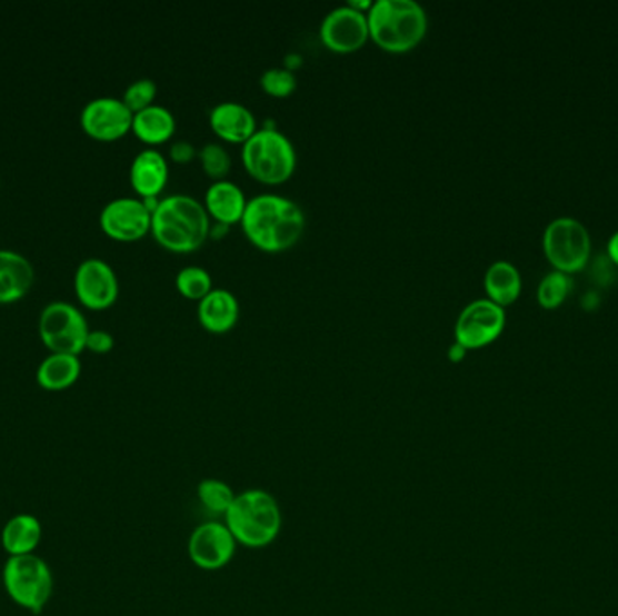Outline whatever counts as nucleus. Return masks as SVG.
<instances>
[{
  "label": "nucleus",
  "instance_id": "nucleus-12",
  "mask_svg": "<svg viewBox=\"0 0 618 616\" xmlns=\"http://www.w3.org/2000/svg\"><path fill=\"white\" fill-rule=\"evenodd\" d=\"M74 291L86 308H111L120 294L117 271L107 260L98 257L82 260L74 274Z\"/></svg>",
  "mask_w": 618,
  "mask_h": 616
},
{
  "label": "nucleus",
  "instance_id": "nucleus-16",
  "mask_svg": "<svg viewBox=\"0 0 618 616\" xmlns=\"http://www.w3.org/2000/svg\"><path fill=\"white\" fill-rule=\"evenodd\" d=\"M129 178L138 196L158 199L169 183V161L158 149H143L132 159Z\"/></svg>",
  "mask_w": 618,
  "mask_h": 616
},
{
  "label": "nucleus",
  "instance_id": "nucleus-18",
  "mask_svg": "<svg viewBox=\"0 0 618 616\" xmlns=\"http://www.w3.org/2000/svg\"><path fill=\"white\" fill-rule=\"evenodd\" d=\"M241 306L236 294L227 288H213L199 300L198 317L203 328L212 332H227L236 326Z\"/></svg>",
  "mask_w": 618,
  "mask_h": 616
},
{
  "label": "nucleus",
  "instance_id": "nucleus-14",
  "mask_svg": "<svg viewBox=\"0 0 618 616\" xmlns=\"http://www.w3.org/2000/svg\"><path fill=\"white\" fill-rule=\"evenodd\" d=\"M134 112L126 106L121 98L100 97L88 101L80 115V126L86 135L97 140H118L132 130Z\"/></svg>",
  "mask_w": 618,
  "mask_h": 616
},
{
  "label": "nucleus",
  "instance_id": "nucleus-8",
  "mask_svg": "<svg viewBox=\"0 0 618 616\" xmlns=\"http://www.w3.org/2000/svg\"><path fill=\"white\" fill-rule=\"evenodd\" d=\"M89 331L82 309L66 300L46 304L40 314V338L51 352L80 355L86 349Z\"/></svg>",
  "mask_w": 618,
  "mask_h": 616
},
{
  "label": "nucleus",
  "instance_id": "nucleus-28",
  "mask_svg": "<svg viewBox=\"0 0 618 616\" xmlns=\"http://www.w3.org/2000/svg\"><path fill=\"white\" fill-rule=\"evenodd\" d=\"M261 87L262 91L268 92L271 97H290L291 92L297 89V77L288 68L266 69L261 74Z\"/></svg>",
  "mask_w": 618,
  "mask_h": 616
},
{
  "label": "nucleus",
  "instance_id": "nucleus-9",
  "mask_svg": "<svg viewBox=\"0 0 618 616\" xmlns=\"http://www.w3.org/2000/svg\"><path fill=\"white\" fill-rule=\"evenodd\" d=\"M507 324L505 308L490 299H478L467 304L456 320V342L469 351L492 344Z\"/></svg>",
  "mask_w": 618,
  "mask_h": 616
},
{
  "label": "nucleus",
  "instance_id": "nucleus-6",
  "mask_svg": "<svg viewBox=\"0 0 618 616\" xmlns=\"http://www.w3.org/2000/svg\"><path fill=\"white\" fill-rule=\"evenodd\" d=\"M2 580L11 600L34 615L48 606L53 595V574L34 554L16 555L6 560Z\"/></svg>",
  "mask_w": 618,
  "mask_h": 616
},
{
  "label": "nucleus",
  "instance_id": "nucleus-26",
  "mask_svg": "<svg viewBox=\"0 0 618 616\" xmlns=\"http://www.w3.org/2000/svg\"><path fill=\"white\" fill-rule=\"evenodd\" d=\"M571 291L570 275L551 271L541 280L537 288V300L545 309H556L562 306Z\"/></svg>",
  "mask_w": 618,
  "mask_h": 616
},
{
  "label": "nucleus",
  "instance_id": "nucleus-11",
  "mask_svg": "<svg viewBox=\"0 0 618 616\" xmlns=\"http://www.w3.org/2000/svg\"><path fill=\"white\" fill-rule=\"evenodd\" d=\"M187 548L190 560L199 569L218 572L232 563L237 540L225 523L208 520L192 531Z\"/></svg>",
  "mask_w": 618,
  "mask_h": 616
},
{
  "label": "nucleus",
  "instance_id": "nucleus-19",
  "mask_svg": "<svg viewBox=\"0 0 618 616\" xmlns=\"http://www.w3.org/2000/svg\"><path fill=\"white\" fill-rule=\"evenodd\" d=\"M247 196L239 185L230 179H219L208 187L205 193V207L208 213L221 222V225H233L241 222L245 210H247Z\"/></svg>",
  "mask_w": 618,
  "mask_h": 616
},
{
  "label": "nucleus",
  "instance_id": "nucleus-4",
  "mask_svg": "<svg viewBox=\"0 0 618 616\" xmlns=\"http://www.w3.org/2000/svg\"><path fill=\"white\" fill-rule=\"evenodd\" d=\"M225 525L232 531L237 545L266 548L279 537L282 511L270 491L251 488L237 494L230 510L225 514Z\"/></svg>",
  "mask_w": 618,
  "mask_h": 616
},
{
  "label": "nucleus",
  "instance_id": "nucleus-17",
  "mask_svg": "<svg viewBox=\"0 0 618 616\" xmlns=\"http://www.w3.org/2000/svg\"><path fill=\"white\" fill-rule=\"evenodd\" d=\"M34 270L31 260L19 251L0 248V304L16 302L30 294Z\"/></svg>",
  "mask_w": 618,
  "mask_h": 616
},
{
  "label": "nucleus",
  "instance_id": "nucleus-24",
  "mask_svg": "<svg viewBox=\"0 0 618 616\" xmlns=\"http://www.w3.org/2000/svg\"><path fill=\"white\" fill-rule=\"evenodd\" d=\"M236 491L232 490L230 485L221 481V479H203L198 485V499L208 511H212L216 516H225L233 499H236Z\"/></svg>",
  "mask_w": 618,
  "mask_h": 616
},
{
  "label": "nucleus",
  "instance_id": "nucleus-22",
  "mask_svg": "<svg viewBox=\"0 0 618 616\" xmlns=\"http://www.w3.org/2000/svg\"><path fill=\"white\" fill-rule=\"evenodd\" d=\"M82 372V364L78 355L68 352H51L40 361L37 369V381L46 390H63L73 386Z\"/></svg>",
  "mask_w": 618,
  "mask_h": 616
},
{
  "label": "nucleus",
  "instance_id": "nucleus-3",
  "mask_svg": "<svg viewBox=\"0 0 618 616\" xmlns=\"http://www.w3.org/2000/svg\"><path fill=\"white\" fill-rule=\"evenodd\" d=\"M368 22L369 34L378 48L406 53L426 39L429 14L416 0H375Z\"/></svg>",
  "mask_w": 618,
  "mask_h": 616
},
{
  "label": "nucleus",
  "instance_id": "nucleus-27",
  "mask_svg": "<svg viewBox=\"0 0 618 616\" xmlns=\"http://www.w3.org/2000/svg\"><path fill=\"white\" fill-rule=\"evenodd\" d=\"M198 156L207 176L216 179V181L227 179L228 172L232 169V156L221 143H216V141L205 143L199 149Z\"/></svg>",
  "mask_w": 618,
  "mask_h": 616
},
{
  "label": "nucleus",
  "instance_id": "nucleus-1",
  "mask_svg": "<svg viewBox=\"0 0 618 616\" xmlns=\"http://www.w3.org/2000/svg\"><path fill=\"white\" fill-rule=\"evenodd\" d=\"M241 227L257 248L277 254L290 250L306 228L305 210L280 193H257L248 199Z\"/></svg>",
  "mask_w": 618,
  "mask_h": 616
},
{
  "label": "nucleus",
  "instance_id": "nucleus-2",
  "mask_svg": "<svg viewBox=\"0 0 618 616\" xmlns=\"http://www.w3.org/2000/svg\"><path fill=\"white\" fill-rule=\"evenodd\" d=\"M210 213L205 202L189 193H170L160 199L152 212V236L167 250L190 254L210 236Z\"/></svg>",
  "mask_w": 618,
  "mask_h": 616
},
{
  "label": "nucleus",
  "instance_id": "nucleus-23",
  "mask_svg": "<svg viewBox=\"0 0 618 616\" xmlns=\"http://www.w3.org/2000/svg\"><path fill=\"white\" fill-rule=\"evenodd\" d=\"M176 118L170 109L152 103L143 111L134 112L132 132L149 145L165 143L175 135Z\"/></svg>",
  "mask_w": 618,
  "mask_h": 616
},
{
  "label": "nucleus",
  "instance_id": "nucleus-20",
  "mask_svg": "<svg viewBox=\"0 0 618 616\" xmlns=\"http://www.w3.org/2000/svg\"><path fill=\"white\" fill-rule=\"evenodd\" d=\"M484 285L485 289H487V299L499 304L501 308H507L510 304L516 302L519 299V295H521V274H519V270H517L512 262L496 260V262L488 266Z\"/></svg>",
  "mask_w": 618,
  "mask_h": 616
},
{
  "label": "nucleus",
  "instance_id": "nucleus-32",
  "mask_svg": "<svg viewBox=\"0 0 618 616\" xmlns=\"http://www.w3.org/2000/svg\"><path fill=\"white\" fill-rule=\"evenodd\" d=\"M447 355H449V358L452 361H461L464 360L465 355H467V349H465V347L461 346V344L458 342L450 344L449 352H447Z\"/></svg>",
  "mask_w": 618,
  "mask_h": 616
},
{
  "label": "nucleus",
  "instance_id": "nucleus-25",
  "mask_svg": "<svg viewBox=\"0 0 618 616\" xmlns=\"http://www.w3.org/2000/svg\"><path fill=\"white\" fill-rule=\"evenodd\" d=\"M176 286L187 299L201 300L213 289L212 275L203 266H185L176 275Z\"/></svg>",
  "mask_w": 618,
  "mask_h": 616
},
{
  "label": "nucleus",
  "instance_id": "nucleus-33",
  "mask_svg": "<svg viewBox=\"0 0 618 616\" xmlns=\"http://www.w3.org/2000/svg\"><path fill=\"white\" fill-rule=\"evenodd\" d=\"M608 254L609 259L614 260L615 265H618V231L609 239Z\"/></svg>",
  "mask_w": 618,
  "mask_h": 616
},
{
  "label": "nucleus",
  "instance_id": "nucleus-21",
  "mask_svg": "<svg viewBox=\"0 0 618 616\" xmlns=\"http://www.w3.org/2000/svg\"><path fill=\"white\" fill-rule=\"evenodd\" d=\"M0 539L10 557L33 554L42 540V523L30 514H19L6 523Z\"/></svg>",
  "mask_w": 618,
  "mask_h": 616
},
{
  "label": "nucleus",
  "instance_id": "nucleus-10",
  "mask_svg": "<svg viewBox=\"0 0 618 616\" xmlns=\"http://www.w3.org/2000/svg\"><path fill=\"white\" fill-rule=\"evenodd\" d=\"M369 39L368 13L355 10L353 6H337L320 24V40L335 53H353Z\"/></svg>",
  "mask_w": 618,
  "mask_h": 616
},
{
  "label": "nucleus",
  "instance_id": "nucleus-29",
  "mask_svg": "<svg viewBox=\"0 0 618 616\" xmlns=\"http://www.w3.org/2000/svg\"><path fill=\"white\" fill-rule=\"evenodd\" d=\"M156 95H158V86H156L154 80H150V78H140V80H136V82L127 87L121 100L126 101V106L129 107L132 112H138L152 106L156 100Z\"/></svg>",
  "mask_w": 618,
  "mask_h": 616
},
{
  "label": "nucleus",
  "instance_id": "nucleus-7",
  "mask_svg": "<svg viewBox=\"0 0 618 616\" xmlns=\"http://www.w3.org/2000/svg\"><path fill=\"white\" fill-rule=\"evenodd\" d=\"M546 259L560 274H577L588 265L591 237L582 222L574 217H559L546 227L542 236Z\"/></svg>",
  "mask_w": 618,
  "mask_h": 616
},
{
  "label": "nucleus",
  "instance_id": "nucleus-15",
  "mask_svg": "<svg viewBox=\"0 0 618 616\" xmlns=\"http://www.w3.org/2000/svg\"><path fill=\"white\" fill-rule=\"evenodd\" d=\"M213 132L230 143H245L256 135V115L239 101H219L208 115Z\"/></svg>",
  "mask_w": 618,
  "mask_h": 616
},
{
  "label": "nucleus",
  "instance_id": "nucleus-13",
  "mask_svg": "<svg viewBox=\"0 0 618 616\" xmlns=\"http://www.w3.org/2000/svg\"><path fill=\"white\" fill-rule=\"evenodd\" d=\"M100 227L112 239L136 241L147 236L152 228V210L143 199H112L100 212Z\"/></svg>",
  "mask_w": 618,
  "mask_h": 616
},
{
  "label": "nucleus",
  "instance_id": "nucleus-31",
  "mask_svg": "<svg viewBox=\"0 0 618 616\" xmlns=\"http://www.w3.org/2000/svg\"><path fill=\"white\" fill-rule=\"evenodd\" d=\"M196 156H198V150L190 141L178 140L170 145V158L178 163H189Z\"/></svg>",
  "mask_w": 618,
  "mask_h": 616
},
{
  "label": "nucleus",
  "instance_id": "nucleus-30",
  "mask_svg": "<svg viewBox=\"0 0 618 616\" xmlns=\"http://www.w3.org/2000/svg\"><path fill=\"white\" fill-rule=\"evenodd\" d=\"M112 347H114V337H112L111 332L106 331V329L89 331L86 349L103 355V352L111 351Z\"/></svg>",
  "mask_w": 618,
  "mask_h": 616
},
{
  "label": "nucleus",
  "instance_id": "nucleus-5",
  "mask_svg": "<svg viewBox=\"0 0 618 616\" xmlns=\"http://www.w3.org/2000/svg\"><path fill=\"white\" fill-rule=\"evenodd\" d=\"M241 156L248 172L262 183H285L297 169L293 141L276 127L257 129L256 135L242 143Z\"/></svg>",
  "mask_w": 618,
  "mask_h": 616
}]
</instances>
